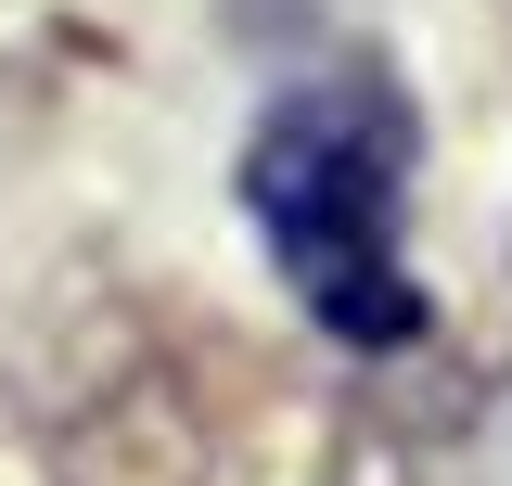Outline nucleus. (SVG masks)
Listing matches in <instances>:
<instances>
[{"label": "nucleus", "mask_w": 512, "mask_h": 486, "mask_svg": "<svg viewBox=\"0 0 512 486\" xmlns=\"http://www.w3.org/2000/svg\"><path fill=\"white\" fill-rule=\"evenodd\" d=\"M397 192H410V141L372 90H295L244 141V205L282 256L295 307L333 346H410L423 333V282L397 256Z\"/></svg>", "instance_id": "nucleus-1"}]
</instances>
